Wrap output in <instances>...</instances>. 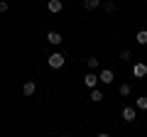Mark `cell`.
<instances>
[{
    "instance_id": "obj_13",
    "label": "cell",
    "mask_w": 147,
    "mask_h": 137,
    "mask_svg": "<svg viewBox=\"0 0 147 137\" xmlns=\"http://www.w3.org/2000/svg\"><path fill=\"white\" fill-rule=\"evenodd\" d=\"M135 103H137V108H140V110H147V95H140Z\"/></svg>"
},
{
    "instance_id": "obj_16",
    "label": "cell",
    "mask_w": 147,
    "mask_h": 137,
    "mask_svg": "<svg viewBox=\"0 0 147 137\" xmlns=\"http://www.w3.org/2000/svg\"><path fill=\"white\" fill-rule=\"evenodd\" d=\"M120 59H123V61H130V59H132V54L127 52V49H123V52H120Z\"/></svg>"
},
{
    "instance_id": "obj_3",
    "label": "cell",
    "mask_w": 147,
    "mask_h": 137,
    "mask_svg": "<svg viewBox=\"0 0 147 137\" xmlns=\"http://www.w3.org/2000/svg\"><path fill=\"white\" fill-rule=\"evenodd\" d=\"M84 83L88 86L91 91H93V88H98V83H100V79H98V76L93 74V71H91V74H86V76H84Z\"/></svg>"
},
{
    "instance_id": "obj_18",
    "label": "cell",
    "mask_w": 147,
    "mask_h": 137,
    "mask_svg": "<svg viewBox=\"0 0 147 137\" xmlns=\"http://www.w3.org/2000/svg\"><path fill=\"white\" fill-rule=\"evenodd\" d=\"M59 137H66V135H59Z\"/></svg>"
},
{
    "instance_id": "obj_4",
    "label": "cell",
    "mask_w": 147,
    "mask_h": 137,
    "mask_svg": "<svg viewBox=\"0 0 147 137\" xmlns=\"http://www.w3.org/2000/svg\"><path fill=\"white\" fill-rule=\"evenodd\" d=\"M135 118H137L135 108H130V105H125V108H123V120H125V122H132Z\"/></svg>"
},
{
    "instance_id": "obj_14",
    "label": "cell",
    "mask_w": 147,
    "mask_h": 137,
    "mask_svg": "<svg viewBox=\"0 0 147 137\" xmlns=\"http://www.w3.org/2000/svg\"><path fill=\"white\" fill-rule=\"evenodd\" d=\"M118 91H120V95H130V93H132L130 83H123V86H120V88H118Z\"/></svg>"
},
{
    "instance_id": "obj_1",
    "label": "cell",
    "mask_w": 147,
    "mask_h": 137,
    "mask_svg": "<svg viewBox=\"0 0 147 137\" xmlns=\"http://www.w3.org/2000/svg\"><path fill=\"white\" fill-rule=\"evenodd\" d=\"M64 61H66V56H64V54H59V52L49 54V59H47V64H49L52 68H61V66H64Z\"/></svg>"
},
{
    "instance_id": "obj_10",
    "label": "cell",
    "mask_w": 147,
    "mask_h": 137,
    "mask_svg": "<svg viewBox=\"0 0 147 137\" xmlns=\"http://www.w3.org/2000/svg\"><path fill=\"white\" fill-rule=\"evenodd\" d=\"M103 98H105V95H103V91H100V88H93V91H91V100H93V103H100Z\"/></svg>"
},
{
    "instance_id": "obj_15",
    "label": "cell",
    "mask_w": 147,
    "mask_h": 137,
    "mask_svg": "<svg viewBox=\"0 0 147 137\" xmlns=\"http://www.w3.org/2000/svg\"><path fill=\"white\" fill-rule=\"evenodd\" d=\"M103 10H105V12H115V3L105 0V3H103Z\"/></svg>"
},
{
    "instance_id": "obj_17",
    "label": "cell",
    "mask_w": 147,
    "mask_h": 137,
    "mask_svg": "<svg viewBox=\"0 0 147 137\" xmlns=\"http://www.w3.org/2000/svg\"><path fill=\"white\" fill-rule=\"evenodd\" d=\"M98 137H110V135H108V132H100V135H98Z\"/></svg>"
},
{
    "instance_id": "obj_5",
    "label": "cell",
    "mask_w": 147,
    "mask_h": 137,
    "mask_svg": "<svg viewBox=\"0 0 147 137\" xmlns=\"http://www.w3.org/2000/svg\"><path fill=\"white\" fill-rule=\"evenodd\" d=\"M98 79H100V83H113V71L110 68H103L98 74Z\"/></svg>"
},
{
    "instance_id": "obj_2",
    "label": "cell",
    "mask_w": 147,
    "mask_h": 137,
    "mask_svg": "<svg viewBox=\"0 0 147 137\" xmlns=\"http://www.w3.org/2000/svg\"><path fill=\"white\" fill-rule=\"evenodd\" d=\"M132 76H135V79H145V76H147V64L137 61L135 66H132Z\"/></svg>"
},
{
    "instance_id": "obj_6",
    "label": "cell",
    "mask_w": 147,
    "mask_h": 137,
    "mask_svg": "<svg viewBox=\"0 0 147 137\" xmlns=\"http://www.w3.org/2000/svg\"><path fill=\"white\" fill-rule=\"evenodd\" d=\"M61 0H49V3H47V10L49 12H54V15H57V12H61Z\"/></svg>"
},
{
    "instance_id": "obj_7",
    "label": "cell",
    "mask_w": 147,
    "mask_h": 137,
    "mask_svg": "<svg viewBox=\"0 0 147 137\" xmlns=\"http://www.w3.org/2000/svg\"><path fill=\"white\" fill-rule=\"evenodd\" d=\"M47 42L57 47V44H61V42H64V37L59 34V32H49V34H47Z\"/></svg>"
},
{
    "instance_id": "obj_9",
    "label": "cell",
    "mask_w": 147,
    "mask_h": 137,
    "mask_svg": "<svg viewBox=\"0 0 147 137\" xmlns=\"http://www.w3.org/2000/svg\"><path fill=\"white\" fill-rule=\"evenodd\" d=\"M86 10H96V7H103V0H84Z\"/></svg>"
},
{
    "instance_id": "obj_12",
    "label": "cell",
    "mask_w": 147,
    "mask_h": 137,
    "mask_svg": "<svg viewBox=\"0 0 147 137\" xmlns=\"http://www.w3.org/2000/svg\"><path fill=\"white\" fill-rule=\"evenodd\" d=\"M137 44H142V47H145V44H147V30H142V32H137Z\"/></svg>"
},
{
    "instance_id": "obj_8",
    "label": "cell",
    "mask_w": 147,
    "mask_h": 137,
    "mask_svg": "<svg viewBox=\"0 0 147 137\" xmlns=\"http://www.w3.org/2000/svg\"><path fill=\"white\" fill-rule=\"evenodd\" d=\"M34 91H37V83H34V81H27V83L22 86V93H25V95H34Z\"/></svg>"
},
{
    "instance_id": "obj_11",
    "label": "cell",
    "mask_w": 147,
    "mask_h": 137,
    "mask_svg": "<svg viewBox=\"0 0 147 137\" xmlns=\"http://www.w3.org/2000/svg\"><path fill=\"white\" fill-rule=\"evenodd\" d=\"M86 66H88L91 71H96V68L100 66V59H96V56H88V59H86Z\"/></svg>"
}]
</instances>
